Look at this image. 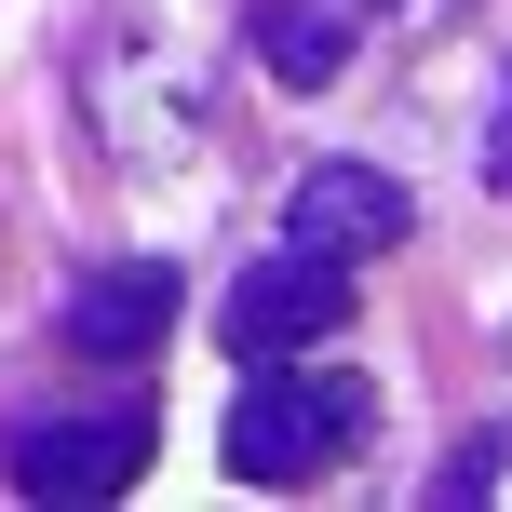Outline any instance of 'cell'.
Instances as JSON below:
<instances>
[{
    "label": "cell",
    "mask_w": 512,
    "mask_h": 512,
    "mask_svg": "<svg viewBox=\"0 0 512 512\" xmlns=\"http://www.w3.org/2000/svg\"><path fill=\"white\" fill-rule=\"evenodd\" d=\"M499 486V432H472V459H445V499H486Z\"/></svg>",
    "instance_id": "ba28073f"
},
{
    "label": "cell",
    "mask_w": 512,
    "mask_h": 512,
    "mask_svg": "<svg viewBox=\"0 0 512 512\" xmlns=\"http://www.w3.org/2000/svg\"><path fill=\"white\" fill-rule=\"evenodd\" d=\"M364 432H378V391H364L351 364H324V378L256 364L243 405H230V472H243V486H324Z\"/></svg>",
    "instance_id": "6da1fadb"
},
{
    "label": "cell",
    "mask_w": 512,
    "mask_h": 512,
    "mask_svg": "<svg viewBox=\"0 0 512 512\" xmlns=\"http://www.w3.org/2000/svg\"><path fill=\"white\" fill-rule=\"evenodd\" d=\"M162 337H176V270L162 256H122V270L68 283V351L81 364H149Z\"/></svg>",
    "instance_id": "5b68a950"
},
{
    "label": "cell",
    "mask_w": 512,
    "mask_h": 512,
    "mask_svg": "<svg viewBox=\"0 0 512 512\" xmlns=\"http://www.w3.org/2000/svg\"><path fill=\"white\" fill-rule=\"evenodd\" d=\"M149 418H41V432H14V486L27 499H122L135 486V472H149Z\"/></svg>",
    "instance_id": "277c9868"
},
{
    "label": "cell",
    "mask_w": 512,
    "mask_h": 512,
    "mask_svg": "<svg viewBox=\"0 0 512 512\" xmlns=\"http://www.w3.org/2000/svg\"><path fill=\"white\" fill-rule=\"evenodd\" d=\"M324 337H351V270H337V256L283 243L270 270L230 283V351L243 364H297V351H324Z\"/></svg>",
    "instance_id": "7a4b0ae2"
},
{
    "label": "cell",
    "mask_w": 512,
    "mask_h": 512,
    "mask_svg": "<svg viewBox=\"0 0 512 512\" xmlns=\"http://www.w3.org/2000/svg\"><path fill=\"white\" fill-rule=\"evenodd\" d=\"M472 176L512 203V68H499V122H486V149H472Z\"/></svg>",
    "instance_id": "52a82bcc"
},
{
    "label": "cell",
    "mask_w": 512,
    "mask_h": 512,
    "mask_svg": "<svg viewBox=\"0 0 512 512\" xmlns=\"http://www.w3.org/2000/svg\"><path fill=\"white\" fill-rule=\"evenodd\" d=\"M418 230L405 176H378V162H310L297 189H283V243L297 256H337V270H364V256H391Z\"/></svg>",
    "instance_id": "3957f363"
},
{
    "label": "cell",
    "mask_w": 512,
    "mask_h": 512,
    "mask_svg": "<svg viewBox=\"0 0 512 512\" xmlns=\"http://www.w3.org/2000/svg\"><path fill=\"white\" fill-rule=\"evenodd\" d=\"M256 54H270V81L324 95V81L351 68V14H337V0H270V14H256Z\"/></svg>",
    "instance_id": "8992f818"
}]
</instances>
